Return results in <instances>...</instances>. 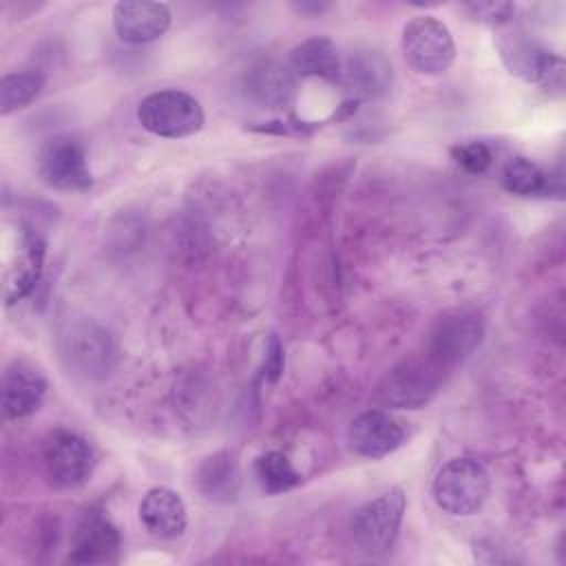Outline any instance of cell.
I'll return each mask as SVG.
<instances>
[{"label": "cell", "mask_w": 566, "mask_h": 566, "mask_svg": "<svg viewBox=\"0 0 566 566\" xmlns=\"http://www.w3.org/2000/svg\"><path fill=\"white\" fill-rule=\"evenodd\" d=\"M327 4H310V2H301V4H294V9L296 11H301V13H307V11H323Z\"/></svg>", "instance_id": "484cf974"}, {"label": "cell", "mask_w": 566, "mask_h": 566, "mask_svg": "<svg viewBox=\"0 0 566 566\" xmlns=\"http://www.w3.org/2000/svg\"><path fill=\"white\" fill-rule=\"evenodd\" d=\"M405 506L407 500L400 489H391L360 506L352 522L356 544L369 555L387 553L398 537Z\"/></svg>", "instance_id": "8992f818"}, {"label": "cell", "mask_w": 566, "mask_h": 566, "mask_svg": "<svg viewBox=\"0 0 566 566\" xmlns=\"http://www.w3.org/2000/svg\"><path fill=\"white\" fill-rule=\"evenodd\" d=\"M290 69L301 77H323L329 82L340 80V55L329 38H310L296 44L290 53Z\"/></svg>", "instance_id": "e0dca14e"}, {"label": "cell", "mask_w": 566, "mask_h": 566, "mask_svg": "<svg viewBox=\"0 0 566 566\" xmlns=\"http://www.w3.org/2000/svg\"><path fill=\"white\" fill-rule=\"evenodd\" d=\"M46 394V378L42 371L24 360H15L2 376V411L7 418H24L42 405Z\"/></svg>", "instance_id": "5bb4252c"}, {"label": "cell", "mask_w": 566, "mask_h": 566, "mask_svg": "<svg viewBox=\"0 0 566 566\" xmlns=\"http://www.w3.org/2000/svg\"><path fill=\"white\" fill-rule=\"evenodd\" d=\"M502 186L517 197H546L551 177L531 159L513 157L502 170Z\"/></svg>", "instance_id": "d6986e66"}, {"label": "cell", "mask_w": 566, "mask_h": 566, "mask_svg": "<svg viewBox=\"0 0 566 566\" xmlns=\"http://www.w3.org/2000/svg\"><path fill=\"white\" fill-rule=\"evenodd\" d=\"M495 46L509 73L524 82L548 84L553 75H559L562 71V60L522 29L502 31L495 40Z\"/></svg>", "instance_id": "ba28073f"}, {"label": "cell", "mask_w": 566, "mask_h": 566, "mask_svg": "<svg viewBox=\"0 0 566 566\" xmlns=\"http://www.w3.org/2000/svg\"><path fill=\"white\" fill-rule=\"evenodd\" d=\"M139 520L146 531L159 539H175L186 531V504L168 486L150 489L139 502Z\"/></svg>", "instance_id": "9a60e30c"}, {"label": "cell", "mask_w": 566, "mask_h": 566, "mask_svg": "<svg viewBox=\"0 0 566 566\" xmlns=\"http://www.w3.org/2000/svg\"><path fill=\"white\" fill-rule=\"evenodd\" d=\"M199 486L210 500H228L237 493L239 473L228 453H217L199 467Z\"/></svg>", "instance_id": "ffe728a7"}, {"label": "cell", "mask_w": 566, "mask_h": 566, "mask_svg": "<svg viewBox=\"0 0 566 566\" xmlns=\"http://www.w3.org/2000/svg\"><path fill=\"white\" fill-rule=\"evenodd\" d=\"M62 356L75 374L86 378H99L108 374L115 345L111 334L93 321H75L62 334Z\"/></svg>", "instance_id": "9c48e42d"}, {"label": "cell", "mask_w": 566, "mask_h": 566, "mask_svg": "<svg viewBox=\"0 0 566 566\" xmlns=\"http://www.w3.org/2000/svg\"><path fill=\"white\" fill-rule=\"evenodd\" d=\"M491 478L482 462L473 458H453L433 478L431 491L436 504L449 515H473L489 495Z\"/></svg>", "instance_id": "6da1fadb"}, {"label": "cell", "mask_w": 566, "mask_h": 566, "mask_svg": "<svg viewBox=\"0 0 566 566\" xmlns=\"http://www.w3.org/2000/svg\"><path fill=\"white\" fill-rule=\"evenodd\" d=\"M113 24L122 42L146 44L161 38L168 31L170 9L164 2H117L113 7Z\"/></svg>", "instance_id": "7c38bea8"}, {"label": "cell", "mask_w": 566, "mask_h": 566, "mask_svg": "<svg viewBox=\"0 0 566 566\" xmlns=\"http://www.w3.org/2000/svg\"><path fill=\"white\" fill-rule=\"evenodd\" d=\"M245 84L252 97L270 108L285 106L294 93L290 69L272 60H263L256 66H252L245 75Z\"/></svg>", "instance_id": "ac0fdd59"}, {"label": "cell", "mask_w": 566, "mask_h": 566, "mask_svg": "<svg viewBox=\"0 0 566 566\" xmlns=\"http://www.w3.org/2000/svg\"><path fill=\"white\" fill-rule=\"evenodd\" d=\"M407 64L422 75H440L455 60V44L444 22L433 15L409 20L400 38Z\"/></svg>", "instance_id": "3957f363"}, {"label": "cell", "mask_w": 566, "mask_h": 566, "mask_svg": "<svg viewBox=\"0 0 566 566\" xmlns=\"http://www.w3.org/2000/svg\"><path fill=\"white\" fill-rule=\"evenodd\" d=\"M283 369V354H281V347H279V340L272 338L270 340V352H268V360H265V376L270 380H276L279 374Z\"/></svg>", "instance_id": "d4e9b609"}, {"label": "cell", "mask_w": 566, "mask_h": 566, "mask_svg": "<svg viewBox=\"0 0 566 566\" xmlns=\"http://www.w3.org/2000/svg\"><path fill=\"white\" fill-rule=\"evenodd\" d=\"M256 480L265 493H283L301 482V473L281 451H268L256 458Z\"/></svg>", "instance_id": "44dd1931"}, {"label": "cell", "mask_w": 566, "mask_h": 566, "mask_svg": "<svg viewBox=\"0 0 566 566\" xmlns=\"http://www.w3.org/2000/svg\"><path fill=\"white\" fill-rule=\"evenodd\" d=\"M38 168L40 177L55 190L80 192L93 184L84 148L73 137H53L42 148Z\"/></svg>", "instance_id": "30bf717a"}, {"label": "cell", "mask_w": 566, "mask_h": 566, "mask_svg": "<svg viewBox=\"0 0 566 566\" xmlns=\"http://www.w3.org/2000/svg\"><path fill=\"white\" fill-rule=\"evenodd\" d=\"M340 80L356 95L378 97L391 86V64L378 51H358L340 69Z\"/></svg>", "instance_id": "2e32d148"}, {"label": "cell", "mask_w": 566, "mask_h": 566, "mask_svg": "<svg viewBox=\"0 0 566 566\" xmlns=\"http://www.w3.org/2000/svg\"><path fill=\"white\" fill-rule=\"evenodd\" d=\"M42 464L49 482L57 489H73L88 480L95 453L88 440L69 429H55L44 438Z\"/></svg>", "instance_id": "5b68a950"}, {"label": "cell", "mask_w": 566, "mask_h": 566, "mask_svg": "<svg viewBox=\"0 0 566 566\" xmlns=\"http://www.w3.org/2000/svg\"><path fill=\"white\" fill-rule=\"evenodd\" d=\"M142 128L157 137L179 139L195 135L203 126L201 104L186 91L164 88L144 97L137 106Z\"/></svg>", "instance_id": "7a4b0ae2"}, {"label": "cell", "mask_w": 566, "mask_h": 566, "mask_svg": "<svg viewBox=\"0 0 566 566\" xmlns=\"http://www.w3.org/2000/svg\"><path fill=\"white\" fill-rule=\"evenodd\" d=\"M467 11L480 22L502 27L513 18L515 7L511 2H469Z\"/></svg>", "instance_id": "cb8c5ba5"}, {"label": "cell", "mask_w": 566, "mask_h": 566, "mask_svg": "<svg viewBox=\"0 0 566 566\" xmlns=\"http://www.w3.org/2000/svg\"><path fill=\"white\" fill-rule=\"evenodd\" d=\"M42 91V77L31 71L9 73L0 80V113L9 115L13 111L31 104Z\"/></svg>", "instance_id": "7402d4cb"}, {"label": "cell", "mask_w": 566, "mask_h": 566, "mask_svg": "<svg viewBox=\"0 0 566 566\" xmlns=\"http://www.w3.org/2000/svg\"><path fill=\"white\" fill-rule=\"evenodd\" d=\"M451 157H453V161H455L464 172H471V175H482V172H486V168H489L491 161H493V155H491L489 146L482 144V142L455 144V146L451 148Z\"/></svg>", "instance_id": "603a6c76"}, {"label": "cell", "mask_w": 566, "mask_h": 566, "mask_svg": "<svg viewBox=\"0 0 566 566\" xmlns=\"http://www.w3.org/2000/svg\"><path fill=\"white\" fill-rule=\"evenodd\" d=\"M349 447L365 458H382L396 451L405 438L402 427L382 409H369L349 424Z\"/></svg>", "instance_id": "4fadbf2b"}, {"label": "cell", "mask_w": 566, "mask_h": 566, "mask_svg": "<svg viewBox=\"0 0 566 566\" xmlns=\"http://www.w3.org/2000/svg\"><path fill=\"white\" fill-rule=\"evenodd\" d=\"M484 325L482 318L473 312L455 310L444 314L429 336L427 358L442 371L464 363L482 343Z\"/></svg>", "instance_id": "52a82bcc"}, {"label": "cell", "mask_w": 566, "mask_h": 566, "mask_svg": "<svg viewBox=\"0 0 566 566\" xmlns=\"http://www.w3.org/2000/svg\"><path fill=\"white\" fill-rule=\"evenodd\" d=\"M119 531L102 513H86L73 531L69 562L71 564H108L119 553Z\"/></svg>", "instance_id": "8fae6325"}, {"label": "cell", "mask_w": 566, "mask_h": 566, "mask_svg": "<svg viewBox=\"0 0 566 566\" xmlns=\"http://www.w3.org/2000/svg\"><path fill=\"white\" fill-rule=\"evenodd\" d=\"M438 385L440 369L429 358H407L382 376L374 398L391 409H420L436 396Z\"/></svg>", "instance_id": "277c9868"}]
</instances>
